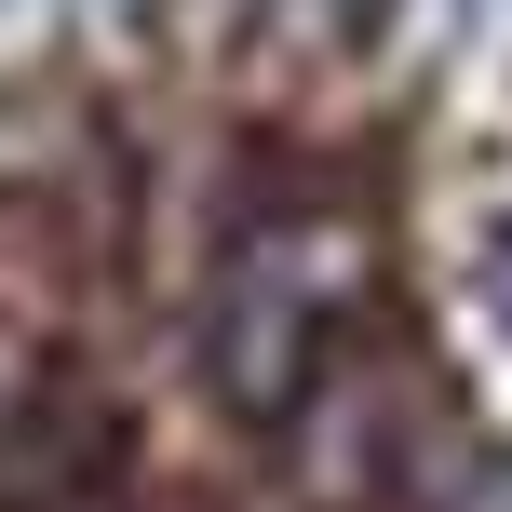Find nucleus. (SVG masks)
Instances as JSON below:
<instances>
[{
    "mask_svg": "<svg viewBox=\"0 0 512 512\" xmlns=\"http://www.w3.org/2000/svg\"><path fill=\"white\" fill-rule=\"evenodd\" d=\"M486 310H499V324H512V216H499V230H486Z\"/></svg>",
    "mask_w": 512,
    "mask_h": 512,
    "instance_id": "f257e3e1",
    "label": "nucleus"
}]
</instances>
